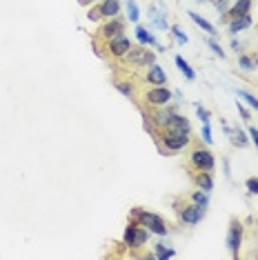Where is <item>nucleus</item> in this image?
Here are the masks:
<instances>
[{
  "mask_svg": "<svg viewBox=\"0 0 258 260\" xmlns=\"http://www.w3.org/2000/svg\"><path fill=\"white\" fill-rule=\"evenodd\" d=\"M132 220H136L138 225H142V227L147 229L149 234L167 236V231H169V225L165 223L163 216H158V213H154V211H147V209L136 207L132 211Z\"/></svg>",
  "mask_w": 258,
  "mask_h": 260,
  "instance_id": "1",
  "label": "nucleus"
},
{
  "mask_svg": "<svg viewBox=\"0 0 258 260\" xmlns=\"http://www.w3.org/2000/svg\"><path fill=\"white\" fill-rule=\"evenodd\" d=\"M158 138L163 142L165 151H169V154L183 151L185 147L191 145V131H163Z\"/></svg>",
  "mask_w": 258,
  "mask_h": 260,
  "instance_id": "2",
  "label": "nucleus"
},
{
  "mask_svg": "<svg viewBox=\"0 0 258 260\" xmlns=\"http://www.w3.org/2000/svg\"><path fill=\"white\" fill-rule=\"evenodd\" d=\"M149 238V231L142 225H138L136 220H132V223L125 227V234H122V243L127 244V247H132V249H140V247H145V243H147Z\"/></svg>",
  "mask_w": 258,
  "mask_h": 260,
  "instance_id": "3",
  "label": "nucleus"
},
{
  "mask_svg": "<svg viewBox=\"0 0 258 260\" xmlns=\"http://www.w3.org/2000/svg\"><path fill=\"white\" fill-rule=\"evenodd\" d=\"M189 162L194 167V172H214V167H216L214 154L209 149H205V147H196L189 154Z\"/></svg>",
  "mask_w": 258,
  "mask_h": 260,
  "instance_id": "4",
  "label": "nucleus"
},
{
  "mask_svg": "<svg viewBox=\"0 0 258 260\" xmlns=\"http://www.w3.org/2000/svg\"><path fill=\"white\" fill-rule=\"evenodd\" d=\"M172 98H174V94H172L165 85H160V87H152L142 94V103L147 104V107H152V109L154 107H165V104H169Z\"/></svg>",
  "mask_w": 258,
  "mask_h": 260,
  "instance_id": "5",
  "label": "nucleus"
},
{
  "mask_svg": "<svg viewBox=\"0 0 258 260\" xmlns=\"http://www.w3.org/2000/svg\"><path fill=\"white\" fill-rule=\"evenodd\" d=\"M125 63H129L132 67H149V65L156 63V53L149 52L145 45H140V47H132L125 56Z\"/></svg>",
  "mask_w": 258,
  "mask_h": 260,
  "instance_id": "6",
  "label": "nucleus"
},
{
  "mask_svg": "<svg viewBox=\"0 0 258 260\" xmlns=\"http://www.w3.org/2000/svg\"><path fill=\"white\" fill-rule=\"evenodd\" d=\"M132 47H134L132 40H129L125 34H120V36H116V38H109V40H105V49H107V53H109L111 58H125L127 52H129Z\"/></svg>",
  "mask_w": 258,
  "mask_h": 260,
  "instance_id": "7",
  "label": "nucleus"
},
{
  "mask_svg": "<svg viewBox=\"0 0 258 260\" xmlns=\"http://www.w3.org/2000/svg\"><path fill=\"white\" fill-rule=\"evenodd\" d=\"M205 209L207 207H200V205H196V203L183 205V207L178 209V218H180V223H185V225H198L200 220H203V216H205Z\"/></svg>",
  "mask_w": 258,
  "mask_h": 260,
  "instance_id": "8",
  "label": "nucleus"
},
{
  "mask_svg": "<svg viewBox=\"0 0 258 260\" xmlns=\"http://www.w3.org/2000/svg\"><path fill=\"white\" fill-rule=\"evenodd\" d=\"M227 249L232 251V256H238L241 251V244H242V225L241 220H232L229 223V231H227Z\"/></svg>",
  "mask_w": 258,
  "mask_h": 260,
  "instance_id": "9",
  "label": "nucleus"
},
{
  "mask_svg": "<svg viewBox=\"0 0 258 260\" xmlns=\"http://www.w3.org/2000/svg\"><path fill=\"white\" fill-rule=\"evenodd\" d=\"M174 107H169V104H165V107H154L152 111H149V122H152L156 129H163L165 125L169 122V118H172V114H174Z\"/></svg>",
  "mask_w": 258,
  "mask_h": 260,
  "instance_id": "10",
  "label": "nucleus"
},
{
  "mask_svg": "<svg viewBox=\"0 0 258 260\" xmlns=\"http://www.w3.org/2000/svg\"><path fill=\"white\" fill-rule=\"evenodd\" d=\"M120 34H125V22H122L118 16L116 18H107V22L100 27V38H103V40L116 38V36H120Z\"/></svg>",
  "mask_w": 258,
  "mask_h": 260,
  "instance_id": "11",
  "label": "nucleus"
},
{
  "mask_svg": "<svg viewBox=\"0 0 258 260\" xmlns=\"http://www.w3.org/2000/svg\"><path fill=\"white\" fill-rule=\"evenodd\" d=\"M160 131H191V122L187 116H180L178 111H174L172 118H169V122Z\"/></svg>",
  "mask_w": 258,
  "mask_h": 260,
  "instance_id": "12",
  "label": "nucleus"
},
{
  "mask_svg": "<svg viewBox=\"0 0 258 260\" xmlns=\"http://www.w3.org/2000/svg\"><path fill=\"white\" fill-rule=\"evenodd\" d=\"M145 80H147L149 85H154V87H160V85L167 83V73H165V69L160 67V65H149L147 73H145Z\"/></svg>",
  "mask_w": 258,
  "mask_h": 260,
  "instance_id": "13",
  "label": "nucleus"
},
{
  "mask_svg": "<svg viewBox=\"0 0 258 260\" xmlns=\"http://www.w3.org/2000/svg\"><path fill=\"white\" fill-rule=\"evenodd\" d=\"M249 9H252V0H236L229 9H227L225 16L232 20V18H241V16H247Z\"/></svg>",
  "mask_w": 258,
  "mask_h": 260,
  "instance_id": "14",
  "label": "nucleus"
},
{
  "mask_svg": "<svg viewBox=\"0 0 258 260\" xmlns=\"http://www.w3.org/2000/svg\"><path fill=\"white\" fill-rule=\"evenodd\" d=\"M98 9L103 18H116L120 14V2L118 0H103L98 5Z\"/></svg>",
  "mask_w": 258,
  "mask_h": 260,
  "instance_id": "15",
  "label": "nucleus"
},
{
  "mask_svg": "<svg viewBox=\"0 0 258 260\" xmlns=\"http://www.w3.org/2000/svg\"><path fill=\"white\" fill-rule=\"evenodd\" d=\"M194 182H196V187L203 189V191H211V189H214V178H211V172H196L194 173Z\"/></svg>",
  "mask_w": 258,
  "mask_h": 260,
  "instance_id": "16",
  "label": "nucleus"
},
{
  "mask_svg": "<svg viewBox=\"0 0 258 260\" xmlns=\"http://www.w3.org/2000/svg\"><path fill=\"white\" fill-rule=\"evenodd\" d=\"M252 27V16H241V18H232L229 20V34H238V32H245Z\"/></svg>",
  "mask_w": 258,
  "mask_h": 260,
  "instance_id": "17",
  "label": "nucleus"
},
{
  "mask_svg": "<svg viewBox=\"0 0 258 260\" xmlns=\"http://www.w3.org/2000/svg\"><path fill=\"white\" fill-rule=\"evenodd\" d=\"M136 38H138V42H140V45H145V47H149V45H156V47H158V40L154 38V34L149 32L147 27L138 25L136 27Z\"/></svg>",
  "mask_w": 258,
  "mask_h": 260,
  "instance_id": "18",
  "label": "nucleus"
},
{
  "mask_svg": "<svg viewBox=\"0 0 258 260\" xmlns=\"http://www.w3.org/2000/svg\"><path fill=\"white\" fill-rule=\"evenodd\" d=\"M149 18H152V22L158 29H163V32H167L169 25H167V18H165V11L156 9V7H149Z\"/></svg>",
  "mask_w": 258,
  "mask_h": 260,
  "instance_id": "19",
  "label": "nucleus"
},
{
  "mask_svg": "<svg viewBox=\"0 0 258 260\" xmlns=\"http://www.w3.org/2000/svg\"><path fill=\"white\" fill-rule=\"evenodd\" d=\"M174 256H176V251L172 249V247H167V243H165V240L156 243V254H154V258L167 260V258H174Z\"/></svg>",
  "mask_w": 258,
  "mask_h": 260,
  "instance_id": "20",
  "label": "nucleus"
},
{
  "mask_svg": "<svg viewBox=\"0 0 258 260\" xmlns=\"http://www.w3.org/2000/svg\"><path fill=\"white\" fill-rule=\"evenodd\" d=\"M174 60H176V67H178L180 71H183L185 78H187V80H194V78H196V71L189 67V63H187V60H185L183 56H176Z\"/></svg>",
  "mask_w": 258,
  "mask_h": 260,
  "instance_id": "21",
  "label": "nucleus"
},
{
  "mask_svg": "<svg viewBox=\"0 0 258 260\" xmlns=\"http://www.w3.org/2000/svg\"><path fill=\"white\" fill-rule=\"evenodd\" d=\"M189 18H191V20L196 22V25L200 27V29H203V32L211 34V36H214V34H216V32H214V25H211L209 20H205V18H200L198 14H196V11H189Z\"/></svg>",
  "mask_w": 258,
  "mask_h": 260,
  "instance_id": "22",
  "label": "nucleus"
},
{
  "mask_svg": "<svg viewBox=\"0 0 258 260\" xmlns=\"http://www.w3.org/2000/svg\"><path fill=\"white\" fill-rule=\"evenodd\" d=\"M229 136H232V142H234V145H238V147H247V145H249L247 134H245L242 129H238V127L229 131Z\"/></svg>",
  "mask_w": 258,
  "mask_h": 260,
  "instance_id": "23",
  "label": "nucleus"
},
{
  "mask_svg": "<svg viewBox=\"0 0 258 260\" xmlns=\"http://www.w3.org/2000/svg\"><path fill=\"white\" fill-rule=\"evenodd\" d=\"M116 89L122 96H127V98H136V89H134L132 83H127V80H116Z\"/></svg>",
  "mask_w": 258,
  "mask_h": 260,
  "instance_id": "24",
  "label": "nucleus"
},
{
  "mask_svg": "<svg viewBox=\"0 0 258 260\" xmlns=\"http://www.w3.org/2000/svg\"><path fill=\"white\" fill-rule=\"evenodd\" d=\"M191 203L200 205V207H207V205H209V191H203V189H196V191L191 193Z\"/></svg>",
  "mask_w": 258,
  "mask_h": 260,
  "instance_id": "25",
  "label": "nucleus"
},
{
  "mask_svg": "<svg viewBox=\"0 0 258 260\" xmlns=\"http://www.w3.org/2000/svg\"><path fill=\"white\" fill-rule=\"evenodd\" d=\"M127 18H129V22H138V18H140V9H138L136 0H127Z\"/></svg>",
  "mask_w": 258,
  "mask_h": 260,
  "instance_id": "26",
  "label": "nucleus"
},
{
  "mask_svg": "<svg viewBox=\"0 0 258 260\" xmlns=\"http://www.w3.org/2000/svg\"><path fill=\"white\" fill-rule=\"evenodd\" d=\"M238 67L245 69V71H252V69H256V60L252 56H241L238 58Z\"/></svg>",
  "mask_w": 258,
  "mask_h": 260,
  "instance_id": "27",
  "label": "nucleus"
},
{
  "mask_svg": "<svg viewBox=\"0 0 258 260\" xmlns=\"http://www.w3.org/2000/svg\"><path fill=\"white\" fill-rule=\"evenodd\" d=\"M238 96H241L242 100H247V104L252 107L254 111H258V98L254 94H249V91H238Z\"/></svg>",
  "mask_w": 258,
  "mask_h": 260,
  "instance_id": "28",
  "label": "nucleus"
},
{
  "mask_svg": "<svg viewBox=\"0 0 258 260\" xmlns=\"http://www.w3.org/2000/svg\"><path fill=\"white\" fill-rule=\"evenodd\" d=\"M172 34H174V38H176V42H178V45H185V42H187V34H185L178 25L172 27Z\"/></svg>",
  "mask_w": 258,
  "mask_h": 260,
  "instance_id": "29",
  "label": "nucleus"
},
{
  "mask_svg": "<svg viewBox=\"0 0 258 260\" xmlns=\"http://www.w3.org/2000/svg\"><path fill=\"white\" fill-rule=\"evenodd\" d=\"M214 7L218 14H227V9L232 7V0H214Z\"/></svg>",
  "mask_w": 258,
  "mask_h": 260,
  "instance_id": "30",
  "label": "nucleus"
},
{
  "mask_svg": "<svg viewBox=\"0 0 258 260\" xmlns=\"http://www.w3.org/2000/svg\"><path fill=\"white\" fill-rule=\"evenodd\" d=\"M207 45H209V49L214 53H216L218 58H225V52H223V47L221 45H218V40H214V38H209V40H207Z\"/></svg>",
  "mask_w": 258,
  "mask_h": 260,
  "instance_id": "31",
  "label": "nucleus"
},
{
  "mask_svg": "<svg viewBox=\"0 0 258 260\" xmlns=\"http://www.w3.org/2000/svg\"><path fill=\"white\" fill-rule=\"evenodd\" d=\"M196 114H198V118L203 120V125H209V122H211V120H209V111H207L203 104H198V107H196Z\"/></svg>",
  "mask_w": 258,
  "mask_h": 260,
  "instance_id": "32",
  "label": "nucleus"
},
{
  "mask_svg": "<svg viewBox=\"0 0 258 260\" xmlns=\"http://www.w3.org/2000/svg\"><path fill=\"white\" fill-rule=\"evenodd\" d=\"M200 138H203V142H207V145H211V129H209V125H203V131H200Z\"/></svg>",
  "mask_w": 258,
  "mask_h": 260,
  "instance_id": "33",
  "label": "nucleus"
},
{
  "mask_svg": "<svg viewBox=\"0 0 258 260\" xmlns=\"http://www.w3.org/2000/svg\"><path fill=\"white\" fill-rule=\"evenodd\" d=\"M245 185H247V191H249V193L258 196V178H249V180L245 182Z\"/></svg>",
  "mask_w": 258,
  "mask_h": 260,
  "instance_id": "34",
  "label": "nucleus"
},
{
  "mask_svg": "<svg viewBox=\"0 0 258 260\" xmlns=\"http://www.w3.org/2000/svg\"><path fill=\"white\" fill-rule=\"evenodd\" d=\"M87 18H89V20H94V22H98L100 18H103V16H100V9H98V7H91L89 14H87Z\"/></svg>",
  "mask_w": 258,
  "mask_h": 260,
  "instance_id": "35",
  "label": "nucleus"
},
{
  "mask_svg": "<svg viewBox=\"0 0 258 260\" xmlns=\"http://www.w3.org/2000/svg\"><path fill=\"white\" fill-rule=\"evenodd\" d=\"M236 109H238V114H241L242 120H249V118H252V116H249V111L242 107V103H236Z\"/></svg>",
  "mask_w": 258,
  "mask_h": 260,
  "instance_id": "36",
  "label": "nucleus"
},
{
  "mask_svg": "<svg viewBox=\"0 0 258 260\" xmlns=\"http://www.w3.org/2000/svg\"><path fill=\"white\" fill-rule=\"evenodd\" d=\"M247 136H249V138H252V140H254V145L258 147V129H256V127H249Z\"/></svg>",
  "mask_w": 258,
  "mask_h": 260,
  "instance_id": "37",
  "label": "nucleus"
},
{
  "mask_svg": "<svg viewBox=\"0 0 258 260\" xmlns=\"http://www.w3.org/2000/svg\"><path fill=\"white\" fill-rule=\"evenodd\" d=\"M174 98L178 100V103H176V104H180V103H183V94H180V91H174Z\"/></svg>",
  "mask_w": 258,
  "mask_h": 260,
  "instance_id": "38",
  "label": "nucleus"
},
{
  "mask_svg": "<svg viewBox=\"0 0 258 260\" xmlns=\"http://www.w3.org/2000/svg\"><path fill=\"white\" fill-rule=\"evenodd\" d=\"M232 49H234V52H238V49H241V42H238V40H232Z\"/></svg>",
  "mask_w": 258,
  "mask_h": 260,
  "instance_id": "39",
  "label": "nucleus"
},
{
  "mask_svg": "<svg viewBox=\"0 0 258 260\" xmlns=\"http://www.w3.org/2000/svg\"><path fill=\"white\" fill-rule=\"evenodd\" d=\"M198 2H207V0H198Z\"/></svg>",
  "mask_w": 258,
  "mask_h": 260,
  "instance_id": "40",
  "label": "nucleus"
},
{
  "mask_svg": "<svg viewBox=\"0 0 258 260\" xmlns=\"http://www.w3.org/2000/svg\"><path fill=\"white\" fill-rule=\"evenodd\" d=\"M256 65H258V58H256Z\"/></svg>",
  "mask_w": 258,
  "mask_h": 260,
  "instance_id": "41",
  "label": "nucleus"
},
{
  "mask_svg": "<svg viewBox=\"0 0 258 260\" xmlns=\"http://www.w3.org/2000/svg\"><path fill=\"white\" fill-rule=\"evenodd\" d=\"M211 2H214V0H211Z\"/></svg>",
  "mask_w": 258,
  "mask_h": 260,
  "instance_id": "42",
  "label": "nucleus"
}]
</instances>
